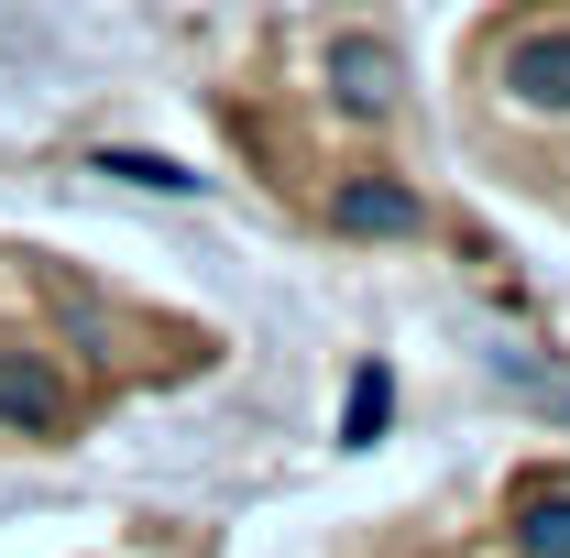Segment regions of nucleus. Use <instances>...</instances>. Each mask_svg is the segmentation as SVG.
<instances>
[{
	"mask_svg": "<svg viewBox=\"0 0 570 558\" xmlns=\"http://www.w3.org/2000/svg\"><path fill=\"white\" fill-rule=\"evenodd\" d=\"M219 121L285 209L341 241H428L439 230V198L406 142V44L384 11L264 22L253 56L219 77Z\"/></svg>",
	"mask_w": 570,
	"mask_h": 558,
	"instance_id": "f257e3e1",
	"label": "nucleus"
},
{
	"mask_svg": "<svg viewBox=\"0 0 570 558\" xmlns=\"http://www.w3.org/2000/svg\"><path fill=\"white\" fill-rule=\"evenodd\" d=\"M209 350L198 318L77 275L67 252L0 241V449H77L110 406L209 372Z\"/></svg>",
	"mask_w": 570,
	"mask_h": 558,
	"instance_id": "f03ea898",
	"label": "nucleus"
},
{
	"mask_svg": "<svg viewBox=\"0 0 570 558\" xmlns=\"http://www.w3.org/2000/svg\"><path fill=\"white\" fill-rule=\"evenodd\" d=\"M450 132L483 187L570 230V0H483L450 44Z\"/></svg>",
	"mask_w": 570,
	"mask_h": 558,
	"instance_id": "7ed1b4c3",
	"label": "nucleus"
},
{
	"mask_svg": "<svg viewBox=\"0 0 570 558\" xmlns=\"http://www.w3.org/2000/svg\"><path fill=\"white\" fill-rule=\"evenodd\" d=\"M352 558H570V471L527 460V471H504L483 504L406 515L395 537H362Z\"/></svg>",
	"mask_w": 570,
	"mask_h": 558,
	"instance_id": "20e7f679",
	"label": "nucleus"
}]
</instances>
